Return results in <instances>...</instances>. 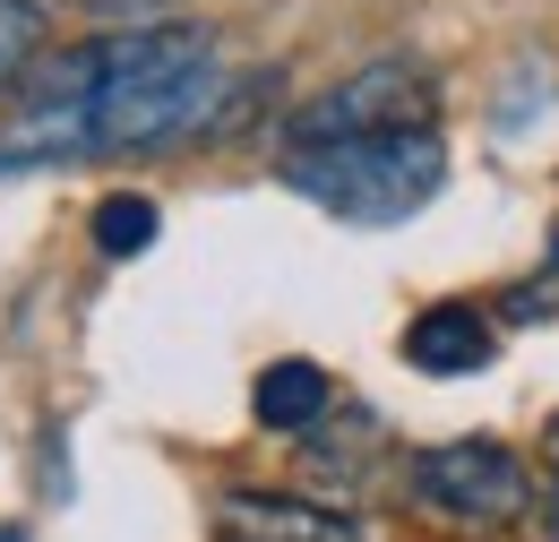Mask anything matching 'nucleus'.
<instances>
[{
	"label": "nucleus",
	"instance_id": "obj_1",
	"mask_svg": "<svg viewBox=\"0 0 559 542\" xmlns=\"http://www.w3.org/2000/svg\"><path fill=\"white\" fill-rule=\"evenodd\" d=\"M284 190L328 207L336 224H405L448 190V138L439 121L396 130H345V138H284Z\"/></svg>",
	"mask_w": 559,
	"mask_h": 542
},
{
	"label": "nucleus",
	"instance_id": "obj_2",
	"mask_svg": "<svg viewBox=\"0 0 559 542\" xmlns=\"http://www.w3.org/2000/svg\"><path fill=\"white\" fill-rule=\"evenodd\" d=\"M414 508H430L439 526H465V534H499L534 508V474L499 448V439H439L405 466Z\"/></svg>",
	"mask_w": 559,
	"mask_h": 542
},
{
	"label": "nucleus",
	"instance_id": "obj_3",
	"mask_svg": "<svg viewBox=\"0 0 559 542\" xmlns=\"http://www.w3.org/2000/svg\"><path fill=\"white\" fill-rule=\"evenodd\" d=\"M396 121H439V95L414 61H370L336 78L328 95H310L284 138H345V130H396Z\"/></svg>",
	"mask_w": 559,
	"mask_h": 542
},
{
	"label": "nucleus",
	"instance_id": "obj_4",
	"mask_svg": "<svg viewBox=\"0 0 559 542\" xmlns=\"http://www.w3.org/2000/svg\"><path fill=\"white\" fill-rule=\"evenodd\" d=\"M215 526H224V542H361L345 508H310V499H284V491H224Z\"/></svg>",
	"mask_w": 559,
	"mask_h": 542
},
{
	"label": "nucleus",
	"instance_id": "obj_5",
	"mask_svg": "<svg viewBox=\"0 0 559 542\" xmlns=\"http://www.w3.org/2000/svg\"><path fill=\"white\" fill-rule=\"evenodd\" d=\"M490 353H499V328L474 302H430L405 328V362L421 379H474V370H490Z\"/></svg>",
	"mask_w": 559,
	"mask_h": 542
},
{
	"label": "nucleus",
	"instance_id": "obj_6",
	"mask_svg": "<svg viewBox=\"0 0 559 542\" xmlns=\"http://www.w3.org/2000/svg\"><path fill=\"white\" fill-rule=\"evenodd\" d=\"M328 405H336V388H328V370L301 362V353H293V362H267L259 388H250V413H259L267 431H319Z\"/></svg>",
	"mask_w": 559,
	"mask_h": 542
},
{
	"label": "nucleus",
	"instance_id": "obj_7",
	"mask_svg": "<svg viewBox=\"0 0 559 542\" xmlns=\"http://www.w3.org/2000/svg\"><path fill=\"white\" fill-rule=\"evenodd\" d=\"M155 224H164V215H155L146 190H112V199L95 207V250H104V259H139L146 241H155Z\"/></svg>",
	"mask_w": 559,
	"mask_h": 542
},
{
	"label": "nucleus",
	"instance_id": "obj_8",
	"mask_svg": "<svg viewBox=\"0 0 559 542\" xmlns=\"http://www.w3.org/2000/svg\"><path fill=\"white\" fill-rule=\"evenodd\" d=\"M44 35H52L44 0H0V86H17V69L44 52Z\"/></svg>",
	"mask_w": 559,
	"mask_h": 542
},
{
	"label": "nucleus",
	"instance_id": "obj_9",
	"mask_svg": "<svg viewBox=\"0 0 559 542\" xmlns=\"http://www.w3.org/2000/svg\"><path fill=\"white\" fill-rule=\"evenodd\" d=\"M78 9H95L104 26H130V17H164L173 0H78Z\"/></svg>",
	"mask_w": 559,
	"mask_h": 542
},
{
	"label": "nucleus",
	"instance_id": "obj_10",
	"mask_svg": "<svg viewBox=\"0 0 559 542\" xmlns=\"http://www.w3.org/2000/svg\"><path fill=\"white\" fill-rule=\"evenodd\" d=\"M543 534L559 542V474H551V491H543Z\"/></svg>",
	"mask_w": 559,
	"mask_h": 542
},
{
	"label": "nucleus",
	"instance_id": "obj_11",
	"mask_svg": "<svg viewBox=\"0 0 559 542\" xmlns=\"http://www.w3.org/2000/svg\"><path fill=\"white\" fill-rule=\"evenodd\" d=\"M551 284H559V224H551Z\"/></svg>",
	"mask_w": 559,
	"mask_h": 542
},
{
	"label": "nucleus",
	"instance_id": "obj_12",
	"mask_svg": "<svg viewBox=\"0 0 559 542\" xmlns=\"http://www.w3.org/2000/svg\"><path fill=\"white\" fill-rule=\"evenodd\" d=\"M0 542H26V534H0Z\"/></svg>",
	"mask_w": 559,
	"mask_h": 542
}]
</instances>
